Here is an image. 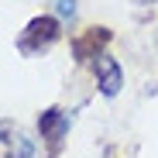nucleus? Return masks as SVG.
<instances>
[{"mask_svg":"<svg viewBox=\"0 0 158 158\" xmlns=\"http://www.w3.org/2000/svg\"><path fill=\"white\" fill-rule=\"evenodd\" d=\"M59 35H62V28H59L55 17H35V21H28V28L21 31L17 48L24 55H41V52H48L59 41Z\"/></svg>","mask_w":158,"mask_h":158,"instance_id":"obj_1","label":"nucleus"},{"mask_svg":"<svg viewBox=\"0 0 158 158\" xmlns=\"http://www.w3.org/2000/svg\"><path fill=\"white\" fill-rule=\"evenodd\" d=\"M107 41H110V28H86L83 35L72 41V52H76L79 62H93V59L103 55Z\"/></svg>","mask_w":158,"mask_h":158,"instance_id":"obj_2","label":"nucleus"},{"mask_svg":"<svg viewBox=\"0 0 158 158\" xmlns=\"http://www.w3.org/2000/svg\"><path fill=\"white\" fill-rule=\"evenodd\" d=\"M96 76H100V93H103V96H117V93H120V86H124V72H120L117 59L100 55V59H96Z\"/></svg>","mask_w":158,"mask_h":158,"instance_id":"obj_3","label":"nucleus"},{"mask_svg":"<svg viewBox=\"0 0 158 158\" xmlns=\"http://www.w3.org/2000/svg\"><path fill=\"white\" fill-rule=\"evenodd\" d=\"M38 127H41V138L52 141V155H55L59 151V141L65 138V131H69V117L62 110H45L41 120H38Z\"/></svg>","mask_w":158,"mask_h":158,"instance_id":"obj_4","label":"nucleus"},{"mask_svg":"<svg viewBox=\"0 0 158 158\" xmlns=\"http://www.w3.org/2000/svg\"><path fill=\"white\" fill-rule=\"evenodd\" d=\"M7 158H35V141L31 138H17L10 144V155Z\"/></svg>","mask_w":158,"mask_h":158,"instance_id":"obj_5","label":"nucleus"},{"mask_svg":"<svg viewBox=\"0 0 158 158\" xmlns=\"http://www.w3.org/2000/svg\"><path fill=\"white\" fill-rule=\"evenodd\" d=\"M55 14L59 17H72L76 14V0H55Z\"/></svg>","mask_w":158,"mask_h":158,"instance_id":"obj_6","label":"nucleus"},{"mask_svg":"<svg viewBox=\"0 0 158 158\" xmlns=\"http://www.w3.org/2000/svg\"><path fill=\"white\" fill-rule=\"evenodd\" d=\"M138 4H155V0H138Z\"/></svg>","mask_w":158,"mask_h":158,"instance_id":"obj_7","label":"nucleus"}]
</instances>
